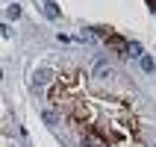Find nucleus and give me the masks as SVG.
Returning <instances> with one entry per match:
<instances>
[{
    "label": "nucleus",
    "instance_id": "f257e3e1",
    "mask_svg": "<svg viewBox=\"0 0 156 147\" xmlns=\"http://www.w3.org/2000/svg\"><path fill=\"white\" fill-rule=\"evenodd\" d=\"M50 79H53V74L47 68H41V71H35V79H33V82H35V88H41V86H47Z\"/></svg>",
    "mask_w": 156,
    "mask_h": 147
},
{
    "label": "nucleus",
    "instance_id": "7ed1b4c3",
    "mask_svg": "<svg viewBox=\"0 0 156 147\" xmlns=\"http://www.w3.org/2000/svg\"><path fill=\"white\" fill-rule=\"evenodd\" d=\"M127 56H141V44H139V41L127 44Z\"/></svg>",
    "mask_w": 156,
    "mask_h": 147
},
{
    "label": "nucleus",
    "instance_id": "f03ea898",
    "mask_svg": "<svg viewBox=\"0 0 156 147\" xmlns=\"http://www.w3.org/2000/svg\"><path fill=\"white\" fill-rule=\"evenodd\" d=\"M44 15H47V18H53V21H56V18H59V6H56L53 0H44Z\"/></svg>",
    "mask_w": 156,
    "mask_h": 147
},
{
    "label": "nucleus",
    "instance_id": "39448f33",
    "mask_svg": "<svg viewBox=\"0 0 156 147\" xmlns=\"http://www.w3.org/2000/svg\"><path fill=\"white\" fill-rule=\"evenodd\" d=\"M106 74H109V77H112V68H106L103 62H100V65H97V77H106Z\"/></svg>",
    "mask_w": 156,
    "mask_h": 147
},
{
    "label": "nucleus",
    "instance_id": "6e6552de",
    "mask_svg": "<svg viewBox=\"0 0 156 147\" xmlns=\"http://www.w3.org/2000/svg\"><path fill=\"white\" fill-rule=\"evenodd\" d=\"M0 79H3V71H0Z\"/></svg>",
    "mask_w": 156,
    "mask_h": 147
},
{
    "label": "nucleus",
    "instance_id": "423d86ee",
    "mask_svg": "<svg viewBox=\"0 0 156 147\" xmlns=\"http://www.w3.org/2000/svg\"><path fill=\"white\" fill-rule=\"evenodd\" d=\"M6 15H9V18H21V6H9Z\"/></svg>",
    "mask_w": 156,
    "mask_h": 147
},
{
    "label": "nucleus",
    "instance_id": "20e7f679",
    "mask_svg": "<svg viewBox=\"0 0 156 147\" xmlns=\"http://www.w3.org/2000/svg\"><path fill=\"white\" fill-rule=\"evenodd\" d=\"M141 68H144V71H153V68H156V62L150 59V56H141Z\"/></svg>",
    "mask_w": 156,
    "mask_h": 147
},
{
    "label": "nucleus",
    "instance_id": "0eeeda50",
    "mask_svg": "<svg viewBox=\"0 0 156 147\" xmlns=\"http://www.w3.org/2000/svg\"><path fill=\"white\" fill-rule=\"evenodd\" d=\"M83 147H97V144H94V141H83Z\"/></svg>",
    "mask_w": 156,
    "mask_h": 147
}]
</instances>
